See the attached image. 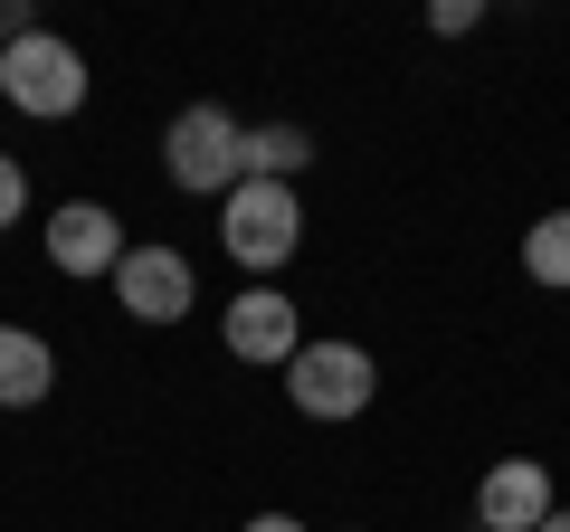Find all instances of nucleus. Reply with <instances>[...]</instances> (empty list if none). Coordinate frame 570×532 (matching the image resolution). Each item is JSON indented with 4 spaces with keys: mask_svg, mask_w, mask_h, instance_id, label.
<instances>
[{
    "mask_svg": "<svg viewBox=\"0 0 570 532\" xmlns=\"http://www.w3.org/2000/svg\"><path fill=\"white\" fill-rule=\"evenodd\" d=\"M163 171H171V190H190V200H209V190H238L247 181V124L228 115V105H181L171 115V134H163Z\"/></svg>",
    "mask_w": 570,
    "mask_h": 532,
    "instance_id": "1",
    "label": "nucleus"
},
{
    "mask_svg": "<svg viewBox=\"0 0 570 532\" xmlns=\"http://www.w3.org/2000/svg\"><path fill=\"white\" fill-rule=\"evenodd\" d=\"M0 96L20 105L29 124H67L86 105V58L58 39V29H20L10 58H0Z\"/></svg>",
    "mask_w": 570,
    "mask_h": 532,
    "instance_id": "2",
    "label": "nucleus"
},
{
    "mask_svg": "<svg viewBox=\"0 0 570 532\" xmlns=\"http://www.w3.org/2000/svg\"><path fill=\"white\" fill-rule=\"evenodd\" d=\"M219 238L238 266H285L295 247H305V200H295V181H238L219 200Z\"/></svg>",
    "mask_w": 570,
    "mask_h": 532,
    "instance_id": "3",
    "label": "nucleus"
},
{
    "mask_svg": "<svg viewBox=\"0 0 570 532\" xmlns=\"http://www.w3.org/2000/svg\"><path fill=\"white\" fill-rule=\"evenodd\" d=\"M371 390H381V371H371V352L362 343H305L295 362H285V400L305 418H362L371 410Z\"/></svg>",
    "mask_w": 570,
    "mask_h": 532,
    "instance_id": "4",
    "label": "nucleus"
},
{
    "mask_svg": "<svg viewBox=\"0 0 570 532\" xmlns=\"http://www.w3.org/2000/svg\"><path fill=\"white\" fill-rule=\"evenodd\" d=\"M115 305L134 314V324H181V314L200 305V286H190V257H181V247H124V266H115Z\"/></svg>",
    "mask_w": 570,
    "mask_h": 532,
    "instance_id": "5",
    "label": "nucleus"
},
{
    "mask_svg": "<svg viewBox=\"0 0 570 532\" xmlns=\"http://www.w3.org/2000/svg\"><path fill=\"white\" fill-rule=\"evenodd\" d=\"M48 266L58 276H115L124 266V219L105 200H58L48 209Z\"/></svg>",
    "mask_w": 570,
    "mask_h": 532,
    "instance_id": "6",
    "label": "nucleus"
},
{
    "mask_svg": "<svg viewBox=\"0 0 570 532\" xmlns=\"http://www.w3.org/2000/svg\"><path fill=\"white\" fill-rule=\"evenodd\" d=\"M219 333H228V352H238V362H266V371H285L295 352H305V324H295V305H285L276 286H247V295H228Z\"/></svg>",
    "mask_w": 570,
    "mask_h": 532,
    "instance_id": "7",
    "label": "nucleus"
},
{
    "mask_svg": "<svg viewBox=\"0 0 570 532\" xmlns=\"http://www.w3.org/2000/svg\"><path fill=\"white\" fill-rule=\"evenodd\" d=\"M542 513H551V466L542 456L485 466V485H475V523L485 532H542Z\"/></svg>",
    "mask_w": 570,
    "mask_h": 532,
    "instance_id": "8",
    "label": "nucleus"
},
{
    "mask_svg": "<svg viewBox=\"0 0 570 532\" xmlns=\"http://www.w3.org/2000/svg\"><path fill=\"white\" fill-rule=\"evenodd\" d=\"M48 390H58V352L29 324H0V410H39Z\"/></svg>",
    "mask_w": 570,
    "mask_h": 532,
    "instance_id": "9",
    "label": "nucleus"
},
{
    "mask_svg": "<svg viewBox=\"0 0 570 532\" xmlns=\"http://www.w3.org/2000/svg\"><path fill=\"white\" fill-rule=\"evenodd\" d=\"M305 162H314L305 124H247V181H295Z\"/></svg>",
    "mask_w": 570,
    "mask_h": 532,
    "instance_id": "10",
    "label": "nucleus"
},
{
    "mask_svg": "<svg viewBox=\"0 0 570 532\" xmlns=\"http://www.w3.org/2000/svg\"><path fill=\"white\" fill-rule=\"evenodd\" d=\"M523 276L551 295H570V209H542V219L523 228Z\"/></svg>",
    "mask_w": 570,
    "mask_h": 532,
    "instance_id": "11",
    "label": "nucleus"
},
{
    "mask_svg": "<svg viewBox=\"0 0 570 532\" xmlns=\"http://www.w3.org/2000/svg\"><path fill=\"white\" fill-rule=\"evenodd\" d=\"M20 209H29V171L20 152H0V228H20Z\"/></svg>",
    "mask_w": 570,
    "mask_h": 532,
    "instance_id": "12",
    "label": "nucleus"
},
{
    "mask_svg": "<svg viewBox=\"0 0 570 532\" xmlns=\"http://www.w3.org/2000/svg\"><path fill=\"white\" fill-rule=\"evenodd\" d=\"M475 20H485V0H438V10H428V29H438V39H466Z\"/></svg>",
    "mask_w": 570,
    "mask_h": 532,
    "instance_id": "13",
    "label": "nucleus"
},
{
    "mask_svg": "<svg viewBox=\"0 0 570 532\" xmlns=\"http://www.w3.org/2000/svg\"><path fill=\"white\" fill-rule=\"evenodd\" d=\"M20 29H39V20H29L20 0H0V58H10V39H20Z\"/></svg>",
    "mask_w": 570,
    "mask_h": 532,
    "instance_id": "14",
    "label": "nucleus"
},
{
    "mask_svg": "<svg viewBox=\"0 0 570 532\" xmlns=\"http://www.w3.org/2000/svg\"><path fill=\"white\" fill-rule=\"evenodd\" d=\"M238 532H305V523H295V513H247Z\"/></svg>",
    "mask_w": 570,
    "mask_h": 532,
    "instance_id": "15",
    "label": "nucleus"
},
{
    "mask_svg": "<svg viewBox=\"0 0 570 532\" xmlns=\"http://www.w3.org/2000/svg\"><path fill=\"white\" fill-rule=\"evenodd\" d=\"M542 532H570V504H551V513H542Z\"/></svg>",
    "mask_w": 570,
    "mask_h": 532,
    "instance_id": "16",
    "label": "nucleus"
}]
</instances>
